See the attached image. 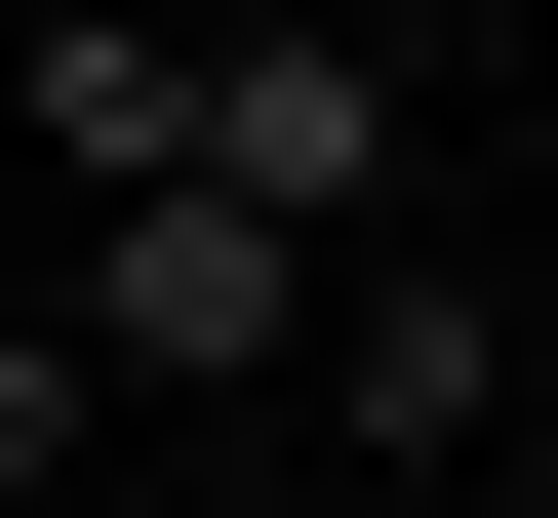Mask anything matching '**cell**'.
Returning <instances> with one entry per match:
<instances>
[{"label":"cell","instance_id":"obj_1","mask_svg":"<svg viewBox=\"0 0 558 518\" xmlns=\"http://www.w3.org/2000/svg\"><path fill=\"white\" fill-rule=\"evenodd\" d=\"M160 200H240V240L360 279V240H399V40H199V160H160Z\"/></svg>","mask_w":558,"mask_h":518},{"label":"cell","instance_id":"obj_2","mask_svg":"<svg viewBox=\"0 0 558 518\" xmlns=\"http://www.w3.org/2000/svg\"><path fill=\"white\" fill-rule=\"evenodd\" d=\"M240 359H319V240H240V200H81V399H240Z\"/></svg>","mask_w":558,"mask_h":518},{"label":"cell","instance_id":"obj_3","mask_svg":"<svg viewBox=\"0 0 558 518\" xmlns=\"http://www.w3.org/2000/svg\"><path fill=\"white\" fill-rule=\"evenodd\" d=\"M478 399H519V320H478L439 240H360V279H319V479H360V518H399V479H478Z\"/></svg>","mask_w":558,"mask_h":518},{"label":"cell","instance_id":"obj_4","mask_svg":"<svg viewBox=\"0 0 558 518\" xmlns=\"http://www.w3.org/2000/svg\"><path fill=\"white\" fill-rule=\"evenodd\" d=\"M0 120H40L81 200H160V160H199V40H160V0H40V40H0Z\"/></svg>","mask_w":558,"mask_h":518},{"label":"cell","instance_id":"obj_5","mask_svg":"<svg viewBox=\"0 0 558 518\" xmlns=\"http://www.w3.org/2000/svg\"><path fill=\"white\" fill-rule=\"evenodd\" d=\"M0 518H81V320H0Z\"/></svg>","mask_w":558,"mask_h":518},{"label":"cell","instance_id":"obj_6","mask_svg":"<svg viewBox=\"0 0 558 518\" xmlns=\"http://www.w3.org/2000/svg\"><path fill=\"white\" fill-rule=\"evenodd\" d=\"M199 518H360V479H319V438H279V479H199Z\"/></svg>","mask_w":558,"mask_h":518},{"label":"cell","instance_id":"obj_7","mask_svg":"<svg viewBox=\"0 0 558 518\" xmlns=\"http://www.w3.org/2000/svg\"><path fill=\"white\" fill-rule=\"evenodd\" d=\"M240 40H360V0H240Z\"/></svg>","mask_w":558,"mask_h":518}]
</instances>
